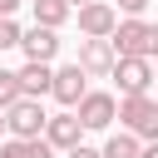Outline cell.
Wrapping results in <instances>:
<instances>
[{
    "mask_svg": "<svg viewBox=\"0 0 158 158\" xmlns=\"http://www.w3.org/2000/svg\"><path fill=\"white\" fill-rule=\"evenodd\" d=\"M109 49H114V59H153L158 54V25L118 20L114 35H109Z\"/></svg>",
    "mask_w": 158,
    "mask_h": 158,
    "instance_id": "cell-1",
    "label": "cell"
},
{
    "mask_svg": "<svg viewBox=\"0 0 158 158\" xmlns=\"http://www.w3.org/2000/svg\"><path fill=\"white\" fill-rule=\"evenodd\" d=\"M114 118H123V133H133L138 143H143V138H148V143H158V104H153L148 94L123 99V104L114 109Z\"/></svg>",
    "mask_w": 158,
    "mask_h": 158,
    "instance_id": "cell-2",
    "label": "cell"
},
{
    "mask_svg": "<svg viewBox=\"0 0 158 158\" xmlns=\"http://www.w3.org/2000/svg\"><path fill=\"white\" fill-rule=\"evenodd\" d=\"M0 118H5V133H10V138H40L49 114L40 109V99H20V104H10Z\"/></svg>",
    "mask_w": 158,
    "mask_h": 158,
    "instance_id": "cell-3",
    "label": "cell"
},
{
    "mask_svg": "<svg viewBox=\"0 0 158 158\" xmlns=\"http://www.w3.org/2000/svg\"><path fill=\"white\" fill-rule=\"evenodd\" d=\"M109 74L118 79L123 99H138V94H148V84H153V64H148V59H114Z\"/></svg>",
    "mask_w": 158,
    "mask_h": 158,
    "instance_id": "cell-4",
    "label": "cell"
},
{
    "mask_svg": "<svg viewBox=\"0 0 158 158\" xmlns=\"http://www.w3.org/2000/svg\"><path fill=\"white\" fill-rule=\"evenodd\" d=\"M74 109H79V114H74V118H79V128H109L118 104H114V94H84Z\"/></svg>",
    "mask_w": 158,
    "mask_h": 158,
    "instance_id": "cell-5",
    "label": "cell"
},
{
    "mask_svg": "<svg viewBox=\"0 0 158 158\" xmlns=\"http://www.w3.org/2000/svg\"><path fill=\"white\" fill-rule=\"evenodd\" d=\"M20 49H25V59L30 64H49L54 54H59V35L54 30H20Z\"/></svg>",
    "mask_w": 158,
    "mask_h": 158,
    "instance_id": "cell-6",
    "label": "cell"
},
{
    "mask_svg": "<svg viewBox=\"0 0 158 158\" xmlns=\"http://www.w3.org/2000/svg\"><path fill=\"white\" fill-rule=\"evenodd\" d=\"M79 133H84V128H79V118H74V114H49L40 138H44L49 148H64V153H69V148H79Z\"/></svg>",
    "mask_w": 158,
    "mask_h": 158,
    "instance_id": "cell-7",
    "label": "cell"
},
{
    "mask_svg": "<svg viewBox=\"0 0 158 158\" xmlns=\"http://www.w3.org/2000/svg\"><path fill=\"white\" fill-rule=\"evenodd\" d=\"M114 25H118V15H114V5H104V0H94V5L79 10V30H84L89 40H109Z\"/></svg>",
    "mask_w": 158,
    "mask_h": 158,
    "instance_id": "cell-8",
    "label": "cell"
},
{
    "mask_svg": "<svg viewBox=\"0 0 158 158\" xmlns=\"http://www.w3.org/2000/svg\"><path fill=\"white\" fill-rule=\"evenodd\" d=\"M74 69H79L84 79H89V74H109V69H114V49H109V40H84Z\"/></svg>",
    "mask_w": 158,
    "mask_h": 158,
    "instance_id": "cell-9",
    "label": "cell"
},
{
    "mask_svg": "<svg viewBox=\"0 0 158 158\" xmlns=\"http://www.w3.org/2000/svg\"><path fill=\"white\" fill-rule=\"evenodd\" d=\"M49 94H54L59 104H69V109H74L89 89H84V74H79L74 64H64V69H54V79H49Z\"/></svg>",
    "mask_w": 158,
    "mask_h": 158,
    "instance_id": "cell-10",
    "label": "cell"
},
{
    "mask_svg": "<svg viewBox=\"0 0 158 158\" xmlns=\"http://www.w3.org/2000/svg\"><path fill=\"white\" fill-rule=\"evenodd\" d=\"M15 79H20V94H25V99H40V94H49L54 69H49V64H25V69H15Z\"/></svg>",
    "mask_w": 158,
    "mask_h": 158,
    "instance_id": "cell-11",
    "label": "cell"
},
{
    "mask_svg": "<svg viewBox=\"0 0 158 158\" xmlns=\"http://www.w3.org/2000/svg\"><path fill=\"white\" fill-rule=\"evenodd\" d=\"M0 158H54V148L44 138H5L0 143Z\"/></svg>",
    "mask_w": 158,
    "mask_h": 158,
    "instance_id": "cell-12",
    "label": "cell"
},
{
    "mask_svg": "<svg viewBox=\"0 0 158 158\" xmlns=\"http://www.w3.org/2000/svg\"><path fill=\"white\" fill-rule=\"evenodd\" d=\"M69 20V5L64 0H35V25L40 30H59Z\"/></svg>",
    "mask_w": 158,
    "mask_h": 158,
    "instance_id": "cell-13",
    "label": "cell"
},
{
    "mask_svg": "<svg viewBox=\"0 0 158 158\" xmlns=\"http://www.w3.org/2000/svg\"><path fill=\"white\" fill-rule=\"evenodd\" d=\"M138 148H143V143H138L133 133H114V138L104 143V153H99V158H138Z\"/></svg>",
    "mask_w": 158,
    "mask_h": 158,
    "instance_id": "cell-14",
    "label": "cell"
},
{
    "mask_svg": "<svg viewBox=\"0 0 158 158\" xmlns=\"http://www.w3.org/2000/svg\"><path fill=\"white\" fill-rule=\"evenodd\" d=\"M25 94H20V79H15V69H0V114L10 109V104H20Z\"/></svg>",
    "mask_w": 158,
    "mask_h": 158,
    "instance_id": "cell-15",
    "label": "cell"
},
{
    "mask_svg": "<svg viewBox=\"0 0 158 158\" xmlns=\"http://www.w3.org/2000/svg\"><path fill=\"white\" fill-rule=\"evenodd\" d=\"M20 44V25L15 20H0V49H15Z\"/></svg>",
    "mask_w": 158,
    "mask_h": 158,
    "instance_id": "cell-16",
    "label": "cell"
},
{
    "mask_svg": "<svg viewBox=\"0 0 158 158\" xmlns=\"http://www.w3.org/2000/svg\"><path fill=\"white\" fill-rule=\"evenodd\" d=\"M118 10H123V15H128V20H138V15H143V10H148V0H118Z\"/></svg>",
    "mask_w": 158,
    "mask_h": 158,
    "instance_id": "cell-17",
    "label": "cell"
},
{
    "mask_svg": "<svg viewBox=\"0 0 158 158\" xmlns=\"http://www.w3.org/2000/svg\"><path fill=\"white\" fill-rule=\"evenodd\" d=\"M69 158H99V148H84L79 143V148H69Z\"/></svg>",
    "mask_w": 158,
    "mask_h": 158,
    "instance_id": "cell-18",
    "label": "cell"
},
{
    "mask_svg": "<svg viewBox=\"0 0 158 158\" xmlns=\"http://www.w3.org/2000/svg\"><path fill=\"white\" fill-rule=\"evenodd\" d=\"M15 10H20V0H0V20H10Z\"/></svg>",
    "mask_w": 158,
    "mask_h": 158,
    "instance_id": "cell-19",
    "label": "cell"
},
{
    "mask_svg": "<svg viewBox=\"0 0 158 158\" xmlns=\"http://www.w3.org/2000/svg\"><path fill=\"white\" fill-rule=\"evenodd\" d=\"M138 158H158V143H148V148H138Z\"/></svg>",
    "mask_w": 158,
    "mask_h": 158,
    "instance_id": "cell-20",
    "label": "cell"
},
{
    "mask_svg": "<svg viewBox=\"0 0 158 158\" xmlns=\"http://www.w3.org/2000/svg\"><path fill=\"white\" fill-rule=\"evenodd\" d=\"M64 5H69V10H74V5H79V10H84V5H94V0H64Z\"/></svg>",
    "mask_w": 158,
    "mask_h": 158,
    "instance_id": "cell-21",
    "label": "cell"
},
{
    "mask_svg": "<svg viewBox=\"0 0 158 158\" xmlns=\"http://www.w3.org/2000/svg\"><path fill=\"white\" fill-rule=\"evenodd\" d=\"M0 133H5V118H0Z\"/></svg>",
    "mask_w": 158,
    "mask_h": 158,
    "instance_id": "cell-22",
    "label": "cell"
},
{
    "mask_svg": "<svg viewBox=\"0 0 158 158\" xmlns=\"http://www.w3.org/2000/svg\"><path fill=\"white\" fill-rule=\"evenodd\" d=\"M153 79H158V64H153Z\"/></svg>",
    "mask_w": 158,
    "mask_h": 158,
    "instance_id": "cell-23",
    "label": "cell"
}]
</instances>
